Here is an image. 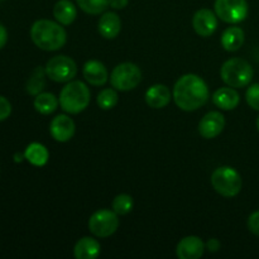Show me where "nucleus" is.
<instances>
[{
    "mask_svg": "<svg viewBox=\"0 0 259 259\" xmlns=\"http://www.w3.org/2000/svg\"><path fill=\"white\" fill-rule=\"evenodd\" d=\"M60 106L65 113L80 114L91 100L90 89L82 81H70L60 93Z\"/></svg>",
    "mask_w": 259,
    "mask_h": 259,
    "instance_id": "3",
    "label": "nucleus"
},
{
    "mask_svg": "<svg viewBox=\"0 0 259 259\" xmlns=\"http://www.w3.org/2000/svg\"><path fill=\"white\" fill-rule=\"evenodd\" d=\"M248 229L254 235L259 237V210L252 212L248 218Z\"/></svg>",
    "mask_w": 259,
    "mask_h": 259,
    "instance_id": "29",
    "label": "nucleus"
},
{
    "mask_svg": "<svg viewBox=\"0 0 259 259\" xmlns=\"http://www.w3.org/2000/svg\"><path fill=\"white\" fill-rule=\"evenodd\" d=\"M121 30V20L116 13H104L99 20V33L105 39H114Z\"/></svg>",
    "mask_w": 259,
    "mask_h": 259,
    "instance_id": "16",
    "label": "nucleus"
},
{
    "mask_svg": "<svg viewBox=\"0 0 259 259\" xmlns=\"http://www.w3.org/2000/svg\"><path fill=\"white\" fill-rule=\"evenodd\" d=\"M32 42L43 51H58L66 45L67 33L62 24L50 19H39L30 28Z\"/></svg>",
    "mask_w": 259,
    "mask_h": 259,
    "instance_id": "2",
    "label": "nucleus"
},
{
    "mask_svg": "<svg viewBox=\"0 0 259 259\" xmlns=\"http://www.w3.org/2000/svg\"><path fill=\"white\" fill-rule=\"evenodd\" d=\"M146 103L147 105L153 109H162L166 108L171 101L172 95L169 89L166 85L162 83H156L151 86L146 93Z\"/></svg>",
    "mask_w": 259,
    "mask_h": 259,
    "instance_id": "15",
    "label": "nucleus"
},
{
    "mask_svg": "<svg viewBox=\"0 0 259 259\" xmlns=\"http://www.w3.org/2000/svg\"><path fill=\"white\" fill-rule=\"evenodd\" d=\"M46 77H47V73H46L45 67L42 66L35 67L27 81V86H25L27 93L32 96H37L38 94L42 93L46 86Z\"/></svg>",
    "mask_w": 259,
    "mask_h": 259,
    "instance_id": "23",
    "label": "nucleus"
},
{
    "mask_svg": "<svg viewBox=\"0 0 259 259\" xmlns=\"http://www.w3.org/2000/svg\"><path fill=\"white\" fill-rule=\"evenodd\" d=\"M128 3L129 0H109V7L116 10H121L128 5Z\"/></svg>",
    "mask_w": 259,
    "mask_h": 259,
    "instance_id": "31",
    "label": "nucleus"
},
{
    "mask_svg": "<svg viewBox=\"0 0 259 259\" xmlns=\"http://www.w3.org/2000/svg\"><path fill=\"white\" fill-rule=\"evenodd\" d=\"M133 197L128 194L116 195L113 200V204H111V207H113V210L118 215L129 214L133 210Z\"/></svg>",
    "mask_w": 259,
    "mask_h": 259,
    "instance_id": "26",
    "label": "nucleus"
},
{
    "mask_svg": "<svg viewBox=\"0 0 259 259\" xmlns=\"http://www.w3.org/2000/svg\"><path fill=\"white\" fill-rule=\"evenodd\" d=\"M77 5L86 14L99 15L109 7V0H76Z\"/></svg>",
    "mask_w": 259,
    "mask_h": 259,
    "instance_id": "25",
    "label": "nucleus"
},
{
    "mask_svg": "<svg viewBox=\"0 0 259 259\" xmlns=\"http://www.w3.org/2000/svg\"><path fill=\"white\" fill-rule=\"evenodd\" d=\"M215 14L223 22L237 24L248 17L247 0H215Z\"/></svg>",
    "mask_w": 259,
    "mask_h": 259,
    "instance_id": "9",
    "label": "nucleus"
},
{
    "mask_svg": "<svg viewBox=\"0 0 259 259\" xmlns=\"http://www.w3.org/2000/svg\"><path fill=\"white\" fill-rule=\"evenodd\" d=\"M245 100L253 110L259 111V83H253L247 89Z\"/></svg>",
    "mask_w": 259,
    "mask_h": 259,
    "instance_id": "27",
    "label": "nucleus"
},
{
    "mask_svg": "<svg viewBox=\"0 0 259 259\" xmlns=\"http://www.w3.org/2000/svg\"><path fill=\"white\" fill-rule=\"evenodd\" d=\"M12 114V104L7 98L0 95V121L8 119Z\"/></svg>",
    "mask_w": 259,
    "mask_h": 259,
    "instance_id": "28",
    "label": "nucleus"
},
{
    "mask_svg": "<svg viewBox=\"0 0 259 259\" xmlns=\"http://www.w3.org/2000/svg\"><path fill=\"white\" fill-rule=\"evenodd\" d=\"M23 158H25V157H24V153H23V154L17 153V154H15V162H20V161H22Z\"/></svg>",
    "mask_w": 259,
    "mask_h": 259,
    "instance_id": "33",
    "label": "nucleus"
},
{
    "mask_svg": "<svg viewBox=\"0 0 259 259\" xmlns=\"http://www.w3.org/2000/svg\"><path fill=\"white\" fill-rule=\"evenodd\" d=\"M244 30L239 27H229L223 32L222 46L228 52H237L244 45Z\"/></svg>",
    "mask_w": 259,
    "mask_h": 259,
    "instance_id": "20",
    "label": "nucleus"
},
{
    "mask_svg": "<svg viewBox=\"0 0 259 259\" xmlns=\"http://www.w3.org/2000/svg\"><path fill=\"white\" fill-rule=\"evenodd\" d=\"M101 252L100 243L91 237H83L75 244L73 255L76 259H95Z\"/></svg>",
    "mask_w": 259,
    "mask_h": 259,
    "instance_id": "18",
    "label": "nucleus"
},
{
    "mask_svg": "<svg viewBox=\"0 0 259 259\" xmlns=\"http://www.w3.org/2000/svg\"><path fill=\"white\" fill-rule=\"evenodd\" d=\"M215 191L224 197H235L242 191L243 180L239 172L230 166L218 167L211 175Z\"/></svg>",
    "mask_w": 259,
    "mask_h": 259,
    "instance_id": "5",
    "label": "nucleus"
},
{
    "mask_svg": "<svg viewBox=\"0 0 259 259\" xmlns=\"http://www.w3.org/2000/svg\"><path fill=\"white\" fill-rule=\"evenodd\" d=\"M119 96L116 93L115 89H104L100 93L98 94V98H96V103H98L99 108L103 109V110H110L114 106L118 104Z\"/></svg>",
    "mask_w": 259,
    "mask_h": 259,
    "instance_id": "24",
    "label": "nucleus"
},
{
    "mask_svg": "<svg viewBox=\"0 0 259 259\" xmlns=\"http://www.w3.org/2000/svg\"><path fill=\"white\" fill-rule=\"evenodd\" d=\"M8 42V32H7V28L0 23V50L7 45Z\"/></svg>",
    "mask_w": 259,
    "mask_h": 259,
    "instance_id": "32",
    "label": "nucleus"
},
{
    "mask_svg": "<svg viewBox=\"0 0 259 259\" xmlns=\"http://www.w3.org/2000/svg\"><path fill=\"white\" fill-rule=\"evenodd\" d=\"M55 19L62 25H70L77 17V9L70 0H58L53 7Z\"/></svg>",
    "mask_w": 259,
    "mask_h": 259,
    "instance_id": "19",
    "label": "nucleus"
},
{
    "mask_svg": "<svg viewBox=\"0 0 259 259\" xmlns=\"http://www.w3.org/2000/svg\"><path fill=\"white\" fill-rule=\"evenodd\" d=\"M34 109L43 115H50L57 110L60 100L52 93H40L34 99Z\"/></svg>",
    "mask_w": 259,
    "mask_h": 259,
    "instance_id": "22",
    "label": "nucleus"
},
{
    "mask_svg": "<svg viewBox=\"0 0 259 259\" xmlns=\"http://www.w3.org/2000/svg\"><path fill=\"white\" fill-rule=\"evenodd\" d=\"M192 27L200 37H210L218 28V15L206 8L197 10L192 18Z\"/></svg>",
    "mask_w": 259,
    "mask_h": 259,
    "instance_id": "11",
    "label": "nucleus"
},
{
    "mask_svg": "<svg viewBox=\"0 0 259 259\" xmlns=\"http://www.w3.org/2000/svg\"><path fill=\"white\" fill-rule=\"evenodd\" d=\"M2 2H4V0H0V3H2Z\"/></svg>",
    "mask_w": 259,
    "mask_h": 259,
    "instance_id": "35",
    "label": "nucleus"
},
{
    "mask_svg": "<svg viewBox=\"0 0 259 259\" xmlns=\"http://www.w3.org/2000/svg\"><path fill=\"white\" fill-rule=\"evenodd\" d=\"M172 98L181 110L195 111L204 106L209 100V88L200 76L186 73L175 83Z\"/></svg>",
    "mask_w": 259,
    "mask_h": 259,
    "instance_id": "1",
    "label": "nucleus"
},
{
    "mask_svg": "<svg viewBox=\"0 0 259 259\" xmlns=\"http://www.w3.org/2000/svg\"><path fill=\"white\" fill-rule=\"evenodd\" d=\"M253 68L248 61L243 58H230L225 61L220 70L222 80L228 86L234 89L245 88L252 82Z\"/></svg>",
    "mask_w": 259,
    "mask_h": 259,
    "instance_id": "4",
    "label": "nucleus"
},
{
    "mask_svg": "<svg viewBox=\"0 0 259 259\" xmlns=\"http://www.w3.org/2000/svg\"><path fill=\"white\" fill-rule=\"evenodd\" d=\"M212 103L222 110H233L240 103V95L234 88H222L218 89L212 94Z\"/></svg>",
    "mask_w": 259,
    "mask_h": 259,
    "instance_id": "17",
    "label": "nucleus"
},
{
    "mask_svg": "<svg viewBox=\"0 0 259 259\" xmlns=\"http://www.w3.org/2000/svg\"><path fill=\"white\" fill-rule=\"evenodd\" d=\"M142 81V71L136 63L123 62L114 67L110 83L118 91L134 90Z\"/></svg>",
    "mask_w": 259,
    "mask_h": 259,
    "instance_id": "6",
    "label": "nucleus"
},
{
    "mask_svg": "<svg viewBox=\"0 0 259 259\" xmlns=\"http://www.w3.org/2000/svg\"><path fill=\"white\" fill-rule=\"evenodd\" d=\"M206 245L201 238L189 235L182 238L176 247V254L180 259H199L204 255Z\"/></svg>",
    "mask_w": 259,
    "mask_h": 259,
    "instance_id": "13",
    "label": "nucleus"
},
{
    "mask_svg": "<svg viewBox=\"0 0 259 259\" xmlns=\"http://www.w3.org/2000/svg\"><path fill=\"white\" fill-rule=\"evenodd\" d=\"M24 157L30 164H33V166L42 167L48 162L50 153H48L47 148H46L43 144L34 142V143H30L29 146L25 148Z\"/></svg>",
    "mask_w": 259,
    "mask_h": 259,
    "instance_id": "21",
    "label": "nucleus"
},
{
    "mask_svg": "<svg viewBox=\"0 0 259 259\" xmlns=\"http://www.w3.org/2000/svg\"><path fill=\"white\" fill-rule=\"evenodd\" d=\"M257 128H258V131H259V116L257 118Z\"/></svg>",
    "mask_w": 259,
    "mask_h": 259,
    "instance_id": "34",
    "label": "nucleus"
},
{
    "mask_svg": "<svg viewBox=\"0 0 259 259\" xmlns=\"http://www.w3.org/2000/svg\"><path fill=\"white\" fill-rule=\"evenodd\" d=\"M205 245H206V249L209 250V252H211V253L218 252V250L220 249V247H222V244H220L219 240L215 239V238L207 240V243Z\"/></svg>",
    "mask_w": 259,
    "mask_h": 259,
    "instance_id": "30",
    "label": "nucleus"
},
{
    "mask_svg": "<svg viewBox=\"0 0 259 259\" xmlns=\"http://www.w3.org/2000/svg\"><path fill=\"white\" fill-rule=\"evenodd\" d=\"M47 77L55 82H70L77 75V65L67 56H55L46 63Z\"/></svg>",
    "mask_w": 259,
    "mask_h": 259,
    "instance_id": "7",
    "label": "nucleus"
},
{
    "mask_svg": "<svg viewBox=\"0 0 259 259\" xmlns=\"http://www.w3.org/2000/svg\"><path fill=\"white\" fill-rule=\"evenodd\" d=\"M225 128V116L220 111H209L199 123V133L202 138H217Z\"/></svg>",
    "mask_w": 259,
    "mask_h": 259,
    "instance_id": "12",
    "label": "nucleus"
},
{
    "mask_svg": "<svg viewBox=\"0 0 259 259\" xmlns=\"http://www.w3.org/2000/svg\"><path fill=\"white\" fill-rule=\"evenodd\" d=\"M75 121L65 114L55 116L50 124V133L56 142L66 143L75 136Z\"/></svg>",
    "mask_w": 259,
    "mask_h": 259,
    "instance_id": "10",
    "label": "nucleus"
},
{
    "mask_svg": "<svg viewBox=\"0 0 259 259\" xmlns=\"http://www.w3.org/2000/svg\"><path fill=\"white\" fill-rule=\"evenodd\" d=\"M82 75L93 86H104L109 80V72L105 65L98 60H90L83 65Z\"/></svg>",
    "mask_w": 259,
    "mask_h": 259,
    "instance_id": "14",
    "label": "nucleus"
},
{
    "mask_svg": "<svg viewBox=\"0 0 259 259\" xmlns=\"http://www.w3.org/2000/svg\"><path fill=\"white\" fill-rule=\"evenodd\" d=\"M119 228V218L114 210L101 209L94 212L89 219V230L98 238H108Z\"/></svg>",
    "mask_w": 259,
    "mask_h": 259,
    "instance_id": "8",
    "label": "nucleus"
}]
</instances>
